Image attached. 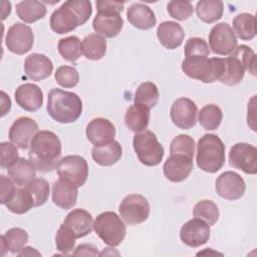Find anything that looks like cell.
I'll use <instances>...</instances> for the list:
<instances>
[{
	"instance_id": "cell-28",
	"label": "cell",
	"mask_w": 257,
	"mask_h": 257,
	"mask_svg": "<svg viewBox=\"0 0 257 257\" xmlns=\"http://www.w3.org/2000/svg\"><path fill=\"white\" fill-rule=\"evenodd\" d=\"M9 177L19 187H25L36 177V167L30 160L19 158L7 169Z\"/></svg>"
},
{
	"instance_id": "cell-22",
	"label": "cell",
	"mask_w": 257,
	"mask_h": 257,
	"mask_svg": "<svg viewBox=\"0 0 257 257\" xmlns=\"http://www.w3.org/2000/svg\"><path fill=\"white\" fill-rule=\"evenodd\" d=\"M53 70V63L49 57L41 53H32L25 58L24 72L26 76L34 81L47 78Z\"/></svg>"
},
{
	"instance_id": "cell-42",
	"label": "cell",
	"mask_w": 257,
	"mask_h": 257,
	"mask_svg": "<svg viewBox=\"0 0 257 257\" xmlns=\"http://www.w3.org/2000/svg\"><path fill=\"white\" fill-rule=\"evenodd\" d=\"M171 155L180 154L190 158L194 157L195 153V141L188 135H179L175 137L170 145Z\"/></svg>"
},
{
	"instance_id": "cell-5",
	"label": "cell",
	"mask_w": 257,
	"mask_h": 257,
	"mask_svg": "<svg viewBox=\"0 0 257 257\" xmlns=\"http://www.w3.org/2000/svg\"><path fill=\"white\" fill-rule=\"evenodd\" d=\"M197 166L204 172L216 173L225 164V145L214 134H205L197 145Z\"/></svg>"
},
{
	"instance_id": "cell-12",
	"label": "cell",
	"mask_w": 257,
	"mask_h": 257,
	"mask_svg": "<svg viewBox=\"0 0 257 257\" xmlns=\"http://www.w3.org/2000/svg\"><path fill=\"white\" fill-rule=\"evenodd\" d=\"M237 37L230 25L221 22L214 25L209 33V45L213 53L230 55L237 47Z\"/></svg>"
},
{
	"instance_id": "cell-27",
	"label": "cell",
	"mask_w": 257,
	"mask_h": 257,
	"mask_svg": "<svg viewBox=\"0 0 257 257\" xmlns=\"http://www.w3.org/2000/svg\"><path fill=\"white\" fill-rule=\"evenodd\" d=\"M150 121V109L142 104L134 103L124 114V123L126 127L134 133L146 131Z\"/></svg>"
},
{
	"instance_id": "cell-31",
	"label": "cell",
	"mask_w": 257,
	"mask_h": 257,
	"mask_svg": "<svg viewBox=\"0 0 257 257\" xmlns=\"http://www.w3.org/2000/svg\"><path fill=\"white\" fill-rule=\"evenodd\" d=\"M28 242V233L21 228H11L1 236L2 255L5 250H9L13 254H18Z\"/></svg>"
},
{
	"instance_id": "cell-21",
	"label": "cell",
	"mask_w": 257,
	"mask_h": 257,
	"mask_svg": "<svg viewBox=\"0 0 257 257\" xmlns=\"http://www.w3.org/2000/svg\"><path fill=\"white\" fill-rule=\"evenodd\" d=\"M63 224L77 239L91 233L93 218L88 211L78 208L72 210L66 215Z\"/></svg>"
},
{
	"instance_id": "cell-18",
	"label": "cell",
	"mask_w": 257,
	"mask_h": 257,
	"mask_svg": "<svg viewBox=\"0 0 257 257\" xmlns=\"http://www.w3.org/2000/svg\"><path fill=\"white\" fill-rule=\"evenodd\" d=\"M193 170V158L185 155H171L163 166L165 177L174 183L186 180Z\"/></svg>"
},
{
	"instance_id": "cell-1",
	"label": "cell",
	"mask_w": 257,
	"mask_h": 257,
	"mask_svg": "<svg viewBox=\"0 0 257 257\" xmlns=\"http://www.w3.org/2000/svg\"><path fill=\"white\" fill-rule=\"evenodd\" d=\"M61 149V142L56 134L51 131H40L31 142L29 159L38 171L52 172L60 161Z\"/></svg>"
},
{
	"instance_id": "cell-44",
	"label": "cell",
	"mask_w": 257,
	"mask_h": 257,
	"mask_svg": "<svg viewBox=\"0 0 257 257\" xmlns=\"http://www.w3.org/2000/svg\"><path fill=\"white\" fill-rule=\"evenodd\" d=\"M75 239L76 238L64 226V224H61L55 236L56 249L63 255H68L74 249Z\"/></svg>"
},
{
	"instance_id": "cell-51",
	"label": "cell",
	"mask_w": 257,
	"mask_h": 257,
	"mask_svg": "<svg viewBox=\"0 0 257 257\" xmlns=\"http://www.w3.org/2000/svg\"><path fill=\"white\" fill-rule=\"evenodd\" d=\"M18 256H41V254L32 247H24L18 254Z\"/></svg>"
},
{
	"instance_id": "cell-4",
	"label": "cell",
	"mask_w": 257,
	"mask_h": 257,
	"mask_svg": "<svg viewBox=\"0 0 257 257\" xmlns=\"http://www.w3.org/2000/svg\"><path fill=\"white\" fill-rule=\"evenodd\" d=\"M97 13L93 18L92 27L103 37L112 38L119 34L123 26L120 12L124 8L123 2L100 0L96 1Z\"/></svg>"
},
{
	"instance_id": "cell-10",
	"label": "cell",
	"mask_w": 257,
	"mask_h": 257,
	"mask_svg": "<svg viewBox=\"0 0 257 257\" xmlns=\"http://www.w3.org/2000/svg\"><path fill=\"white\" fill-rule=\"evenodd\" d=\"M118 211L126 224L138 225L149 218L150 204L143 195L131 194L122 199Z\"/></svg>"
},
{
	"instance_id": "cell-52",
	"label": "cell",
	"mask_w": 257,
	"mask_h": 257,
	"mask_svg": "<svg viewBox=\"0 0 257 257\" xmlns=\"http://www.w3.org/2000/svg\"><path fill=\"white\" fill-rule=\"evenodd\" d=\"M1 13H2V20H5L7 16L10 15L11 12V3L9 1H2L1 2Z\"/></svg>"
},
{
	"instance_id": "cell-20",
	"label": "cell",
	"mask_w": 257,
	"mask_h": 257,
	"mask_svg": "<svg viewBox=\"0 0 257 257\" xmlns=\"http://www.w3.org/2000/svg\"><path fill=\"white\" fill-rule=\"evenodd\" d=\"M14 96L17 104L27 111H36L43 104L42 90L34 83L27 82L19 85Z\"/></svg>"
},
{
	"instance_id": "cell-37",
	"label": "cell",
	"mask_w": 257,
	"mask_h": 257,
	"mask_svg": "<svg viewBox=\"0 0 257 257\" xmlns=\"http://www.w3.org/2000/svg\"><path fill=\"white\" fill-rule=\"evenodd\" d=\"M57 49L59 54L67 61L74 62L82 54V44L77 36H68L58 41Z\"/></svg>"
},
{
	"instance_id": "cell-32",
	"label": "cell",
	"mask_w": 257,
	"mask_h": 257,
	"mask_svg": "<svg viewBox=\"0 0 257 257\" xmlns=\"http://www.w3.org/2000/svg\"><path fill=\"white\" fill-rule=\"evenodd\" d=\"M224 4L220 0H201L196 5L198 18L205 23H214L223 16Z\"/></svg>"
},
{
	"instance_id": "cell-47",
	"label": "cell",
	"mask_w": 257,
	"mask_h": 257,
	"mask_svg": "<svg viewBox=\"0 0 257 257\" xmlns=\"http://www.w3.org/2000/svg\"><path fill=\"white\" fill-rule=\"evenodd\" d=\"M0 155H1V168H10L18 159V151L13 143L3 142L0 144Z\"/></svg>"
},
{
	"instance_id": "cell-34",
	"label": "cell",
	"mask_w": 257,
	"mask_h": 257,
	"mask_svg": "<svg viewBox=\"0 0 257 257\" xmlns=\"http://www.w3.org/2000/svg\"><path fill=\"white\" fill-rule=\"evenodd\" d=\"M234 32L242 40H252L256 36V18L250 13H240L232 21Z\"/></svg>"
},
{
	"instance_id": "cell-46",
	"label": "cell",
	"mask_w": 257,
	"mask_h": 257,
	"mask_svg": "<svg viewBox=\"0 0 257 257\" xmlns=\"http://www.w3.org/2000/svg\"><path fill=\"white\" fill-rule=\"evenodd\" d=\"M184 53L186 57H191V56L208 57L210 54V50L205 39L200 37H190L185 44Z\"/></svg>"
},
{
	"instance_id": "cell-19",
	"label": "cell",
	"mask_w": 257,
	"mask_h": 257,
	"mask_svg": "<svg viewBox=\"0 0 257 257\" xmlns=\"http://www.w3.org/2000/svg\"><path fill=\"white\" fill-rule=\"evenodd\" d=\"M85 135L94 147H99L114 140L115 127L110 120L103 117H96L87 124Z\"/></svg>"
},
{
	"instance_id": "cell-41",
	"label": "cell",
	"mask_w": 257,
	"mask_h": 257,
	"mask_svg": "<svg viewBox=\"0 0 257 257\" xmlns=\"http://www.w3.org/2000/svg\"><path fill=\"white\" fill-rule=\"evenodd\" d=\"M54 78L60 86L64 88H72L76 86L79 81V73L75 67L63 65L56 69Z\"/></svg>"
},
{
	"instance_id": "cell-38",
	"label": "cell",
	"mask_w": 257,
	"mask_h": 257,
	"mask_svg": "<svg viewBox=\"0 0 257 257\" xmlns=\"http://www.w3.org/2000/svg\"><path fill=\"white\" fill-rule=\"evenodd\" d=\"M7 209L14 214H25L34 207V201L30 193L24 189H17L13 198L6 204Z\"/></svg>"
},
{
	"instance_id": "cell-16",
	"label": "cell",
	"mask_w": 257,
	"mask_h": 257,
	"mask_svg": "<svg viewBox=\"0 0 257 257\" xmlns=\"http://www.w3.org/2000/svg\"><path fill=\"white\" fill-rule=\"evenodd\" d=\"M210 233V225L204 220L195 217L182 226L180 238L185 245L196 248L208 242Z\"/></svg>"
},
{
	"instance_id": "cell-24",
	"label": "cell",
	"mask_w": 257,
	"mask_h": 257,
	"mask_svg": "<svg viewBox=\"0 0 257 257\" xmlns=\"http://www.w3.org/2000/svg\"><path fill=\"white\" fill-rule=\"evenodd\" d=\"M157 37L165 48L176 49L183 43L185 32L179 23L164 21L157 28Z\"/></svg>"
},
{
	"instance_id": "cell-33",
	"label": "cell",
	"mask_w": 257,
	"mask_h": 257,
	"mask_svg": "<svg viewBox=\"0 0 257 257\" xmlns=\"http://www.w3.org/2000/svg\"><path fill=\"white\" fill-rule=\"evenodd\" d=\"M82 53L89 60H99L106 52V40L97 33H90L82 40Z\"/></svg>"
},
{
	"instance_id": "cell-35",
	"label": "cell",
	"mask_w": 257,
	"mask_h": 257,
	"mask_svg": "<svg viewBox=\"0 0 257 257\" xmlns=\"http://www.w3.org/2000/svg\"><path fill=\"white\" fill-rule=\"evenodd\" d=\"M160 97L157 85L151 81L143 82L139 85L135 93V103L142 104L149 109L154 107Z\"/></svg>"
},
{
	"instance_id": "cell-29",
	"label": "cell",
	"mask_w": 257,
	"mask_h": 257,
	"mask_svg": "<svg viewBox=\"0 0 257 257\" xmlns=\"http://www.w3.org/2000/svg\"><path fill=\"white\" fill-rule=\"evenodd\" d=\"M224 70L220 81L226 85H236L241 82L245 75V67L242 62L233 54L223 58Z\"/></svg>"
},
{
	"instance_id": "cell-14",
	"label": "cell",
	"mask_w": 257,
	"mask_h": 257,
	"mask_svg": "<svg viewBox=\"0 0 257 257\" xmlns=\"http://www.w3.org/2000/svg\"><path fill=\"white\" fill-rule=\"evenodd\" d=\"M197 104L188 97L176 99L171 106V119L173 123L182 130H190L197 123Z\"/></svg>"
},
{
	"instance_id": "cell-8",
	"label": "cell",
	"mask_w": 257,
	"mask_h": 257,
	"mask_svg": "<svg viewBox=\"0 0 257 257\" xmlns=\"http://www.w3.org/2000/svg\"><path fill=\"white\" fill-rule=\"evenodd\" d=\"M133 147L139 161L145 166L155 167L164 158V148L151 131L137 133L133 139Z\"/></svg>"
},
{
	"instance_id": "cell-36",
	"label": "cell",
	"mask_w": 257,
	"mask_h": 257,
	"mask_svg": "<svg viewBox=\"0 0 257 257\" xmlns=\"http://www.w3.org/2000/svg\"><path fill=\"white\" fill-rule=\"evenodd\" d=\"M223 112L221 108L214 103L206 104L199 111V122L207 131L217 130L222 121Z\"/></svg>"
},
{
	"instance_id": "cell-7",
	"label": "cell",
	"mask_w": 257,
	"mask_h": 257,
	"mask_svg": "<svg viewBox=\"0 0 257 257\" xmlns=\"http://www.w3.org/2000/svg\"><path fill=\"white\" fill-rule=\"evenodd\" d=\"M93 229L106 245L112 247L119 245L126 233V227L120 217L110 211L97 215L93 222Z\"/></svg>"
},
{
	"instance_id": "cell-15",
	"label": "cell",
	"mask_w": 257,
	"mask_h": 257,
	"mask_svg": "<svg viewBox=\"0 0 257 257\" xmlns=\"http://www.w3.org/2000/svg\"><path fill=\"white\" fill-rule=\"evenodd\" d=\"M216 193L223 199L234 201L243 197L246 184L243 178L232 171L222 173L215 182Z\"/></svg>"
},
{
	"instance_id": "cell-30",
	"label": "cell",
	"mask_w": 257,
	"mask_h": 257,
	"mask_svg": "<svg viewBox=\"0 0 257 257\" xmlns=\"http://www.w3.org/2000/svg\"><path fill=\"white\" fill-rule=\"evenodd\" d=\"M17 16L26 23H33L46 15V7L40 1L24 0L16 5Z\"/></svg>"
},
{
	"instance_id": "cell-6",
	"label": "cell",
	"mask_w": 257,
	"mask_h": 257,
	"mask_svg": "<svg viewBox=\"0 0 257 257\" xmlns=\"http://www.w3.org/2000/svg\"><path fill=\"white\" fill-rule=\"evenodd\" d=\"M182 70L190 78L212 83L220 80L224 70V60L220 57H185L182 61Z\"/></svg>"
},
{
	"instance_id": "cell-3",
	"label": "cell",
	"mask_w": 257,
	"mask_h": 257,
	"mask_svg": "<svg viewBox=\"0 0 257 257\" xmlns=\"http://www.w3.org/2000/svg\"><path fill=\"white\" fill-rule=\"evenodd\" d=\"M46 109L55 121L70 123L76 121L81 115L82 101L74 92L53 88L48 93Z\"/></svg>"
},
{
	"instance_id": "cell-45",
	"label": "cell",
	"mask_w": 257,
	"mask_h": 257,
	"mask_svg": "<svg viewBox=\"0 0 257 257\" xmlns=\"http://www.w3.org/2000/svg\"><path fill=\"white\" fill-rule=\"evenodd\" d=\"M244 65L245 69L248 70L252 75L256 74V54L247 45H239L232 52Z\"/></svg>"
},
{
	"instance_id": "cell-43",
	"label": "cell",
	"mask_w": 257,
	"mask_h": 257,
	"mask_svg": "<svg viewBox=\"0 0 257 257\" xmlns=\"http://www.w3.org/2000/svg\"><path fill=\"white\" fill-rule=\"evenodd\" d=\"M167 10L170 16L174 19L184 21L187 20L193 14L194 8L190 1L173 0L168 3Z\"/></svg>"
},
{
	"instance_id": "cell-2",
	"label": "cell",
	"mask_w": 257,
	"mask_h": 257,
	"mask_svg": "<svg viewBox=\"0 0 257 257\" xmlns=\"http://www.w3.org/2000/svg\"><path fill=\"white\" fill-rule=\"evenodd\" d=\"M92 13L91 2L87 0H68L50 16V28L57 34L73 31L77 26L83 25Z\"/></svg>"
},
{
	"instance_id": "cell-23",
	"label": "cell",
	"mask_w": 257,
	"mask_h": 257,
	"mask_svg": "<svg viewBox=\"0 0 257 257\" xmlns=\"http://www.w3.org/2000/svg\"><path fill=\"white\" fill-rule=\"evenodd\" d=\"M77 188L74 184L59 178L52 184V202L61 209H71L77 201Z\"/></svg>"
},
{
	"instance_id": "cell-39",
	"label": "cell",
	"mask_w": 257,
	"mask_h": 257,
	"mask_svg": "<svg viewBox=\"0 0 257 257\" xmlns=\"http://www.w3.org/2000/svg\"><path fill=\"white\" fill-rule=\"evenodd\" d=\"M193 215L194 217L200 218L212 226L219 219V209L213 201L201 200L194 206Z\"/></svg>"
},
{
	"instance_id": "cell-40",
	"label": "cell",
	"mask_w": 257,
	"mask_h": 257,
	"mask_svg": "<svg viewBox=\"0 0 257 257\" xmlns=\"http://www.w3.org/2000/svg\"><path fill=\"white\" fill-rule=\"evenodd\" d=\"M34 201V207L42 206L49 197V184L43 178H35L25 186Z\"/></svg>"
},
{
	"instance_id": "cell-9",
	"label": "cell",
	"mask_w": 257,
	"mask_h": 257,
	"mask_svg": "<svg viewBox=\"0 0 257 257\" xmlns=\"http://www.w3.org/2000/svg\"><path fill=\"white\" fill-rule=\"evenodd\" d=\"M56 171L60 179L66 180L76 187H81L88 177V164L83 157L77 155L66 156L60 159Z\"/></svg>"
},
{
	"instance_id": "cell-17",
	"label": "cell",
	"mask_w": 257,
	"mask_h": 257,
	"mask_svg": "<svg viewBox=\"0 0 257 257\" xmlns=\"http://www.w3.org/2000/svg\"><path fill=\"white\" fill-rule=\"evenodd\" d=\"M38 133V124L28 116L18 117L9 128V140L22 150L30 147L34 136Z\"/></svg>"
},
{
	"instance_id": "cell-50",
	"label": "cell",
	"mask_w": 257,
	"mask_h": 257,
	"mask_svg": "<svg viewBox=\"0 0 257 257\" xmlns=\"http://www.w3.org/2000/svg\"><path fill=\"white\" fill-rule=\"evenodd\" d=\"M1 116H4L11 108V99L3 90L1 91Z\"/></svg>"
},
{
	"instance_id": "cell-48",
	"label": "cell",
	"mask_w": 257,
	"mask_h": 257,
	"mask_svg": "<svg viewBox=\"0 0 257 257\" xmlns=\"http://www.w3.org/2000/svg\"><path fill=\"white\" fill-rule=\"evenodd\" d=\"M15 183L11 178H8L4 175H1L0 177V200L1 204L6 205L15 195L16 188Z\"/></svg>"
},
{
	"instance_id": "cell-11",
	"label": "cell",
	"mask_w": 257,
	"mask_h": 257,
	"mask_svg": "<svg viewBox=\"0 0 257 257\" xmlns=\"http://www.w3.org/2000/svg\"><path fill=\"white\" fill-rule=\"evenodd\" d=\"M34 34L32 28L24 23L16 22L9 27L5 36V45L14 54L27 53L33 46Z\"/></svg>"
},
{
	"instance_id": "cell-26",
	"label": "cell",
	"mask_w": 257,
	"mask_h": 257,
	"mask_svg": "<svg viewBox=\"0 0 257 257\" xmlns=\"http://www.w3.org/2000/svg\"><path fill=\"white\" fill-rule=\"evenodd\" d=\"M122 155V148L117 141H112L106 145L93 147L91 157L99 166H112L117 163Z\"/></svg>"
},
{
	"instance_id": "cell-49",
	"label": "cell",
	"mask_w": 257,
	"mask_h": 257,
	"mask_svg": "<svg viewBox=\"0 0 257 257\" xmlns=\"http://www.w3.org/2000/svg\"><path fill=\"white\" fill-rule=\"evenodd\" d=\"M99 253L97 252V248L89 243H83L76 247L75 251L72 253L73 256H96Z\"/></svg>"
},
{
	"instance_id": "cell-13",
	"label": "cell",
	"mask_w": 257,
	"mask_h": 257,
	"mask_svg": "<svg viewBox=\"0 0 257 257\" xmlns=\"http://www.w3.org/2000/svg\"><path fill=\"white\" fill-rule=\"evenodd\" d=\"M229 163L245 174L257 173V149L247 143L235 144L229 152Z\"/></svg>"
},
{
	"instance_id": "cell-25",
	"label": "cell",
	"mask_w": 257,
	"mask_h": 257,
	"mask_svg": "<svg viewBox=\"0 0 257 257\" xmlns=\"http://www.w3.org/2000/svg\"><path fill=\"white\" fill-rule=\"evenodd\" d=\"M128 22L141 30H149L155 27L157 19L154 11L143 3H133L126 10Z\"/></svg>"
}]
</instances>
